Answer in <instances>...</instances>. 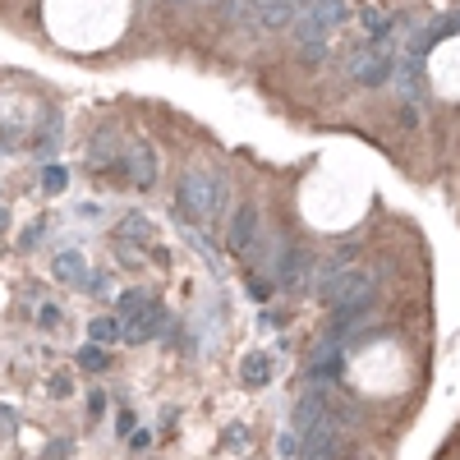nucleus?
Returning <instances> with one entry per match:
<instances>
[{"instance_id":"f257e3e1","label":"nucleus","mask_w":460,"mask_h":460,"mask_svg":"<svg viewBox=\"0 0 460 460\" xmlns=\"http://www.w3.org/2000/svg\"><path fill=\"white\" fill-rule=\"evenodd\" d=\"M175 203H180L184 221H212V216H221V207H226V175H216V170H189L180 180V189H175Z\"/></svg>"},{"instance_id":"f03ea898","label":"nucleus","mask_w":460,"mask_h":460,"mask_svg":"<svg viewBox=\"0 0 460 460\" xmlns=\"http://www.w3.org/2000/svg\"><path fill=\"white\" fill-rule=\"evenodd\" d=\"M364 286H373L368 281V272H359V267H345V272H336V276H327V281H318V299L322 304H345L354 290H364Z\"/></svg>"},{"instance_id":"7ed1b4c3","label":"nucleus","mask_w":460,"mask_h":460,"mask_svg":"<svg viewBox=\"0 0 460 460\" xmlns=\"http://www.w3.org/2000/svg\"><path fill=\"white\" fill-rule=\"evenodd\" d=\"M391 69H396V60H391V56H378V51H354L350 56V74L359 78V83H368V88L387 83Z\"/></svg>"},{"instance_id":"20e7f679","label":"nucleus","mask_w":460,"mask_h":460,"mask_svg":"<svg viewBox=\"0 0 460 460\" xmlns=\"http://www.w3.org/2000/svg\"><path fill=\"white\" fill-rule=\"evenodd\" d=\"M299 19H308V23H313V28L327 37V32H332L341 19H345V0H313V5H308Z\"/></svg>"},{"instance_id":"39448f33","label":"nucleus","mask_w":460,"mask_h":460,"mask_svg":"<svg viewBox=\"0 0 460 460\" xmlns=\"http://www.w3.org/2000/svg\"><path fill=\"white\" fill-rule=\"evenodd\" d=\"M253 19L262 28H286L295 19V5L290 0H253Z\"/></svg>"},{"instance_id":"423d86ee","label":"nucleus","mask_w":460,"mask_h":460,"mask_svg":"<svg viewBox=\"0 0 460 460\" xmlns=\"http://www.w3.org/2000/svg\"><path fill=\"white\" fill-rule=\"evenodd\" d=\"M253 230H258V212H253V203H244V207L235 212V221H230V249L244 253L249 240H253Z\"/></svg>"},{"instance_id":"0eeeda50","label":"nucleus","mask_w":460,"mask_h":460,"mask_svg":"<svg viewBox=\"0 0 460 460\" xmlns=\"http://www.w3.org/2000/svg\"><path fill=\"white\" fill-rule=\"evenodd\" d=\"M134 180L143 184V189L157 180V157H152V148H148V143H138V148H134Z\"/></svg>"},{"instance_id":"6e6552de","label":"nucleus","mask_w":460,"mask_h":460,"mask_svg":"<svg viewBox=\"0 0 460 460\" xmlns=\"http://www.w3.org/2000/svg\"><path fill=\"white\" fill-rule=\"evenodd\" d=\"M88 332H92V345H111V341H120V336H124V327H120L115 318H97Z\"/></svg>"},{"instance_id":"1a4fd4ad","label":"nucleus","mask_w":460,"mask_h":460,"mask_svg":"<svg viewBox=\"0 0 460 460\" xmlns=\"http://www.w3.org/2000/svg\"><path fill=\"white\" fill-rule=\"evenodd\" d=\"M304 267H308V253H304V249H290V258L281 262V281H286V286H299Z\"/></svg>"},{"instance_id":"9d476101","label":"nucleus","mask_w":460,"mask_h":460,"mask_svg":"<svg viewBox=\"0 0 460 460\" xmlns=\"http://www.w3.org/2000/svg\"><path fill=\"white\" fill-rule=\"evenodd\" d=\"M350 258H354V249H350V244H345V249H336L332 258H322V262H318V281H327V276L345 272V267H350Z\"/></svg>"},{"instance_id":"9b49d317","label":"nucleus","mask_w":460,"mask_h":460,"mask_svg":"<svg viewBox=\"0 0 460 460\" xmlns=\"http://www.w3.org/2000/svg\"><path fill=\"white\" fill-rule=\"evenodd\" d=\"M272 378V364H267V354H249V364H244V382L249 387H262Z\"/></svg>"},{"instance_id":"f8f14e48","label":"nucleus","mask_w":460,"mask_h":460,"mask_svg":"<svg viewBox=\"0 0 460 460\" xmlns=\"http://www.w3.org/2000/svg\"><path fill=\"white\" fill-rule=\"evenodd\" d=\"M56 276H65V281H88V272H83V258H78V253H65V258L56 262Z\"/></svg>"},{"instance_id":"ddd939ff","label":"nucleus","mask_w":460,"mask_h":460,"mask_svg":"<svg viewBox=\"0 0 460 460\" xmlns=\"http://www.w3.org/2000/svg\"><path fill=\"white\" fill-rule=\"evenodd\" d=\"M78 368H88V373L106 368V350H102V345H83V350H78Z\"/></svg>"},{"instance_id":"4468645a","label":"nucleus","mask_w":460,"mask_h":460,"mask_svg":"<svg viewBox=\"0 0 460 460\" xmlns=\"http://www.w3.org/2000/svg\"><path fill=\"white\" fill-rule=\"evenodd\" d=\"M46 194H60V189H65V184H69V170H65V166H46Z\"/></svg>"},{"instance_id":"2eb2a0df","label":"nucleus","mask_w":460,"mask_h":460,"mask_svg":"<svg viewBox=\"0 0 460 460\" xmlns=\"http://www.w3.org/2000/svg\"><path fill=\"white\" fill-rule=\"evenodd\" d=\"M111 152H115L111 134H97V143H92V161H111Z\"/></svg>"},{"instance_id":"dca6fc26","label":"nucleus","mask_w":460,"mask_h":460,"mask_svg":"<svg viewBox=\"0 0 460 460\" xmlns=\"http://www.w3.org/2000/svg\"><path fill=\"white\" fill-rule=\"evenodd\" d=\"M364 23H368V32H373L378 42H387V19L378 14V10H368V14H364Z\"/></svg>"},{"instance_id":"f3484780","label":"nucleus","mask_w":460,"mask_h":460,"mask_svg":"<svg viewBox=\"0 0 460 460\" xmlns=\"http://www.w3.org/2000/svg\"><path fill=\"white\" fill-rule=\"evenodd\" d=\"M148 230H152V226H148L143 216H124V221H120V235H148Z\"/></svg>"},{"instance_id":"a211bd4d","label":"nucleus","mask_w":460,"mask_h":460,"mask_svg":"<svg viewBox=\"0 0 460 460\" xmlns=\"http://www.w3.org/2000/svg\"><path fill=\"white\" fill-rule=\"evenodd\" d=\"M299 51H304L308 65H322V60H327V42H308V46H299Z\"/></svg>"},{"instance_id":"6ab92c4d","label":"nucleus","mask_w":460,"mask_h":460,"mask_svg":"<svg viewBox=\"0 0 460 460\" xmlns=\"http://www.w3.org/2000/svg\"><path fill=\"white\" fill-rule=\"evenodd\" d=\"M295 451H299V437L286 433V437H281V456H295Z\"/></svg>"},{"instance_id":"aec40b11","label":"nucleus","mask_w":460,"mask_h":460,"mask_svg":"<svg viewBox=\"0 0 460 460\" xmlns=\"http://www.w3.org/2000/svg\"><path fill=\"white\" fill-rule=\"evenodd\" d=\"M88 410L92 414H106V396H102V391H92V396H88Z\"/></svg>"},{"instance_id":"412c9836","label":"nucleus","mask_w":460,"mask_h":460,"mask_svg":"<svg viewBox=\"0 0 460 460\" xmlns=\"http://www.w3.org/2000/svg\"><path fill=\"white\" fill-rule=\"evenodd\" d=\"M295 5V14H299V10H308V5H313V0H290Z\"/></svg>"},{"instance_id":"4be33fe9","label":"nucleus","mask_w":460,"mask_h":460,"mask_svg":"<svg viewBox=\"0 0 460 460\" xmlns=\"http://www.w3.org/2000/svg\"><path fill=\"white\" fill-rule=\"evenodd\" d=\"M0 226H5V212H0Z\"/></svg>"}]
</instances>
